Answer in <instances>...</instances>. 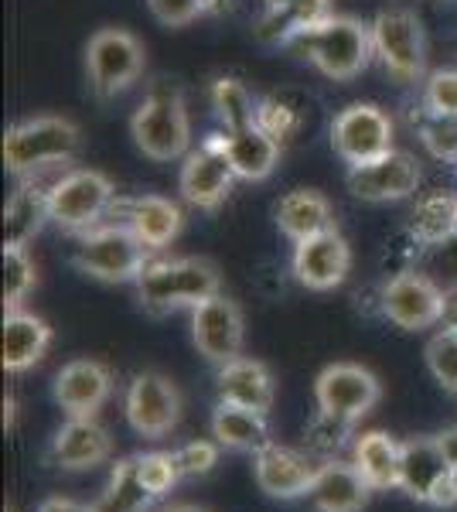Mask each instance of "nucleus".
I'll use <instances>...</instances> for the list:
<instances>
[{
	"label": "nucleus",
	"mask_w": 457,
	"mask_h": 512,
	"mask_svg": "<svg viewBox=\"0 0 457 512\" xmlns=\"http://www.w3.org/2000/svg\"><path fill=\"white\" fill-rule=\"evenodd\" d=\"M301 59H307L321 76L328 79H355L365 65L372 62L376 48H372V24L359 18H345V14H331L314 28L301 31L297 38L287 41Z\"/></svg>",
	"instance_id": "1"
},
{
	"label": "nucleus",
	"mask_w": 457,
	"mask_h": 512,
	"mask_svg": "<svg viewBox=\"0 0 457 512\" xmlns=\"http://www.w3.org/2000/svg\"><path fill=\"white\" fill-rule=\"evenodd\" d=\"M130 137H134L137 151L151 161L188 158L191 120L181 89L164 79L154 82L130 117Z\"/></svg>",
	"instance_id": "2"
},
{
	"label": "nucleus",
	"mask_w": 457,
	"mask_h": 512,
	"mask_svg": "<svg viewBox=\"0 0 457 512\" xmlns=\"http://www.w3.org/2000/svg\"><path fill=\"white\" fill-rule=\"evenodd\" d=\"M140 304L151 311L198 308L209 297L222 294L219 267L202 256H181V260H151L137 277Z\"/></svg>",
	"instance_id": "3"
},
{
	"label": "nucleus",
	"mask_w": 457,
	"mask_h": 512,
	"mask_svg": "<svg viewBox=\"0 0 457 512\" xmlns=\"http://www.w3.org/2000/svg\"><path fill=\"white\" fill-rule=\"evenodd\" d=\"M82 134L72 120L65 117H31L4 134V164L11 175L31 178L35 171L69 164L79 154Z\"/></svg>",
	"instance_id": "4"
},
{
	"label": "nucleus",
	"mask_w": 457,
	"mask_h": 512,
	"mask_svg": "<svg viewBox=\"0 0 457 512\" xmlns=\"http://www.w3.org/2000/svg\"><path fill=\"white\" fill-rule=\"evenodd\" d=\"M147 263H151V246L130 226L86 229L72 250V267L93 280H103V284L137 280Z\"/></svg>",
	"instance_id": "5"
},
{
	"label": "nucleus",
	"mask_w": 457,
	"mask_h": 512,
	"mask_svg": "<svg viewBox=\"0 0 457 512\" xmlns=\"http://www.w3.org/2000/svg\"><path fill=\"white\" fill-rule=\"evenodd\" d=\"M113 209V181L103 171L72 168L48 185V216L65 233H86Z\"/></svg>",
	"instance_id": "6"
},
{
	"label": "nucleus",
	"mask_w": 457,
	"mask_h": 512,
	"mask_svg": "<svg viewBox=\"0 0 457 512\" xmlns=\"http://www.w3.org/2000/svg\"><path fill=\"white\" fill-rule=\"evenodd\" d=\"M400 489L413 502H423V506H457V468L447 461L437 437H410V441H403Z\"/></svg>",
	"instance_id": "7"
},
{
	"label": "nucleus",
	"mask_w": 457,
	"mask_h": 512,
	"mask_svg": "<svg viewBox=\"0 0 457 512\" xmlns=\"http://www.w3.org/2000/svg\"><path fill=\"white\" fill-rule=\"evenodd\" d=\"M144 72V45L123 28H99L86 45V76L99 99L130 89Z\"/></svg>",
	"instance_id": "8"
},
{
	"label": "nucleus",
	"mask_w": 457,
	"mask_h": 512,
	"mask_svg": "<svg viewBox=\"0 0 457 512\" xmlns=\"http://www.w3.org/2000/svg\"><path fill=\"white\" fill-rule=\"evenodd\" d=\"M379 311L403 332H423L437 325L447 311V291L430 274L406 270L382 284L379 291Z\"/></svg>",
	"instance_id": "9"
},
{
	"label": "nucleus",
	"mask_w": 457,
	"mask_h": 512,
	"mask_svg": "<svg viewBox=\"0 0 457 512\" xmlns=\"http://www.w3.org/2000/svg\"><path fill=\"white\" fill-rule=\"evenodd\" d=\"M372 48L376 59L386 65L389 76L400 82H413L423 76L427 65V38H423V24L406 7H389L379 11L372 21Z\"/></svg>",
	"instance_id": "10"
},
{
	"label": "nucleus",
	"mask_w": 457,
	"mask_h": 512,
	"mask_svg": "<svg viewBox=\"0 0 457 512\" xmlns=\"http://www.w3.org/2000/svg\"><path fill=\"white\" fill-rule=\"evenodd\" d=\"M123 414L134 434L161 441L181 420V393L164 373H137L123 396Z\"/></svg>",
	"instance_id": "11"
},
{
	"label": "nucleus",
	"mask_w": 457,
	"mask_h": 512,
	"mask_svg": "<svg viewBox=\"0 0 457 512\" xmlns=\"http://www.w3.org/2000/svg\"><path fill=\"white\" fill-rule=\"evenodd\" d=\"M331 147L348 164H365L393 151V120L376 103H352L331 120Z\"/></svg>",
	"instance_id": "12"
},
{
	"label": "nucleus",
	"mask_w": 457,
	"mask_h": 512,
	"mask_svg": "<svg viewBox=\"0 0 457 512\" xmlns=\"http://www.w3.org/2000/svg\"><path fill=\"white\" fill-rule=\"evenodd\" d=\"M232 181H236V171H232L229 154L222 147V134H212L198 151H188L185 164H181L178 192L188 205L212 212L229 198Z\"/></svg>",
	"instance_id": "13"
},
{
	"label": "nucleus",
	"mask_w": 457,
	"mask_h": 512,
	"mask_svg": "<svg viewBox=\"0 0 457 512\" xmlns=\"http://www.w3.org/2000/svg\"><path fill=\"white\" fill-rule=\"evenodd\" d=\"M379 396V379L365 366H355V362H335V366L321 369L318 379H314L318 410H328V414L345 420H362L379 403Z\"/></svg>",
	"instance_id": "14"
},
{
	"label": "nucleus",
	"mask_w": 457,
	"mask_h": 512,
	"mask_svg": "<svg viewBox=\"0 0 457 512\" xmlns=\"http://www.w3.org/2000/svg\"><path fill=\"white\" fill-rule=\"evenodd\" d=\"M420 188V164L406 151H389L365 164H348V192L362 202H400Z\"/></svg>",
	"instance_id": "15"
},
{
	"label": "nucleus",
	"mask_w": 457,
	"mask_h": 512,
	"mask_svg": "<svg viewBox=\"0 0 457 512\" xmlns=\"http://www.w3.org/2000/svg\"><path fill=\"white\" fill-rule=\"evenodd\" d=\"M191 338H195V349L215 366L239 359L246 338L239 304L229 301L226 294H215L205 304L191 308Z\"/></svg>",
	"instance_id": "16"
},
{
	"label": "nucleus",
	"mask_w": 457,
	"mask_h": 512,
	"mask_svg": "<svg viewBox=\"0 0 457 512\" xmlns=\"http://www.w3.org/2000/svg\"><path fill=\"white\" fill-rule=\"evenodd\" d=\"M290 267H294V277L307 291H335V287L345 284L348 270H352V246L338 229H328V233L294 243Z\"/></svg>",
	"instance_id": "17"
},
{
	"label": "nucleus",
	"mask_w": 457,
	"mask_h": 512,
	"mask_svg": "<svg viewBox=\"0 0 457 512\" xmlns=\"http://www.w3.org/2000/svg\"><path fill=\"white\" fill-rule=\"evenodd\" d=\"M52 393L69 417H96L113 393V373L99 359H72L58 369Z\"/></svg>",
	"instance_id": "18"
},
{
	"label": "nucleus",
	"mask_w": 457,
	"mask_h": 512,
	"mask_svg": "<svg viewBox=\"0 0 457 512\" xmlns=\"http://www.w3.org/2000/svg\"><path fill=\"white\" fill-rule=\"evenodd\" d=\"M113 454V441L96 417H69V424L58 427V434L48 444V465L62 468V472H89V468L103 465Z\"/></svg>",
	"instance_id": "19"
},
{
	"label": "nucleus",
	"mask_w": 457,
	"mask_h": 512,
	"mask_svg": "<svg viewBox=\"0 0 457 512\" xmlns=\"http://www.w3.org/2000/svg\"><path fill=\"white\" fill-rule=\"evenodd\" d=\"M318 468L307 454L284 448V444H270L260 454H253V475L256 485L270 495V499H301L311 492Z\"/></svg>",
	"instance_id": "20"
},
{
	"label": "nucleus",
	"mask_w": 457,
	"mask_h": 512,
	"mask_svg": "<svg viewBox=\"0 0 457 512\" xmlns=\"http://www.w3.org/2000/svg\"><path fill=\"white\" fill-rule=\"evenodd\" d=\"M369 492L372 485L365 482L362 472L355 468V461H321L318 478H314L311 492V506L318 512H362L369 506Z\"/></svg>",
	"instance_id": "21"
},
{
	"label": "nucleus",
	"mask_w": 457,
	"mask_h": 512,
	"mask_svg": "<svg viewBox=\"0 0 457 512\" xmlns=\"http://www.w3.org/2000/svg\"><path fill=\"white\" fill-rule=\"evenodd\" d=\"M222 147H226L236 178L243 181L270 178L280 161V151H284V144L277 137H270L260 123H249V127L239 130H222Z\"/></svg>",
	"instance_id": "22"
},
{
	"label": "nucleus",
	"mask_w": 457,
	"mask_h": 512,
	"mask_svg": "<svg viewBox=\"0 0 457 512\" xmlns=\"http://www.w3.org/2000/svg\"><path fill=\"white\" fill-rule=\"evenodd\" d=\"M273 219H277L280 233L294 239V243L328 233V229H338L331 202L321 192H314V188H294V192H287L277 202V209H273Z\"/></svg>",
	"instance_id": "23"
},
{
	"label": "nucleus",
	"mask_w": 457,
	"mask_h": 512,
	"mask_svg": "<svg viewBox=\"0 0 457 512\" xmlns=\"http://www.w3.org/2000/svg\"><path fill=\"white\" fill-rule=\"evenodd\" d=\"M215 386H219V400L260 410V414H267L273 407L270 369L256 359H246V355H239V359H232V362H222L219 376H215Z\"/></svg>",
	"instance_id": "24"
},
{
	"label": "nucleus",
	"mask_w": 457,
	"mask_h": 512,
	"mask_svg": "<svg viewBox=\"0 0 457 512\" xmlns=\"http://www.w3.org/2000/svg\"><path fill=\"white\" fill-rule=\"evenodd\" d=\"M212 437L222 448L246 451V454H260L263 448L273 444L267 414L239 407V403L229 400H219V407L212 410Z\"/></svg>",
	"instance_id": "25"
},
{
	"label": "nucleus",
	"mask_w": 457,
	"mask_h": 512,
	"mask_svg": "<svg viewBox=\"0 0 457 512\" xmlns=\"http://www.w3.org/2000/svg\"><path fill=\"white\" fill-rule=\"evenodd\" d=\"M52 345V328L31 311H4V369L24 373L45 359Z\"/></svg>",
	"instance_id": "26"
},
{
	"label": "nucleus",
	"mask_w": 457,
	"mask_h": 512,
	"mask_svg": "<svg viewBox=\"0 0 457 512\" xmlns=\"http://www.w3.org/2000/svg\"><path fill=\"white\" fill-rule=\"evenodd\" d=\"M324 18H331V0H273L267 14L256 21V38L263 45H287Z\"/></svg>",
	"instance_id": "27"
},
{
	"label": "nucleus",
	"mask_w": 457,
	"mask_h": 512,
	"mask_svg": "<svg viewBox=\"0 0 457 512\" xmlns=\"http://www.w3.org/2000/svg\"><path fill=\"white\" fill-rule=\"evenodd\" d=\"M123 219L151 250L168 246L181 233V209L178 202L164 195H137L123 202Z\"/></svg>",
	"instance_id": "28"
},
{
	"label": "nucleus",
	"mask_w": 457,
	"mask_h": 512,
	"mask_svg": "<svg viewBox=\"0 0 457 512\" xmlns=\"http://www.w3.org/2000/svg\"><path fill=\"white\" fill-rule=\"evenodd\" d=\"M400 454H403V444L386 431H369V434L355 437V444H352L355 468H359L365 482L379 492L400 489Z\"/></svg>",
	"instance_id": "29"
},
{
	"label": "nucleus",
	"mask_w": 457,
	"mask_h": 512,
	"mask_svg": "<svg viewBox=\"0 0 457 512\" xmlns=\"http://www.w3.org/2000/svg\"><path fill=\"white\" fill-rule=\"evenodd\" d=\"M52 222L48 216V188L35 181H21L4 205V246H28Z\"/></svg>",
	"instance_id": "30"
},
{
	"label": "nucleus",
	"mask_w": 457,
	"mask_h": 512,
	"mask_svg": "<svg viewBox=\"0 0 457 512\" xmlns=\"http://www.w3.org/2000/svg\"><path fill=\"white\" fill-rule=\"evenodd\" d=\"M154 499L157 495L137 475V458H123L116 461L110 485L96 499L93 512H147L154 506Z\"/></svg>",
	"instance_id": "31"
},
{
	"label": "nucleus",
	"mask_w": 457,
	"mask_h": 512,
	"mask_svg": "<svg viewBox=\"0 0 457 512\" xmlns=\"http://www.w3.org/2000/svg\"><path fill=\"white\" fill-rule=\"evenodd\" d=\"M406 229H410L423 246H434L440 239H451L457 233V198L444 195V192L420 198Z\"/></svg>",
	"instance_id": "32"
},
{
	"label": "nucleus",
	"mask_w": 457,
	"mask_h": 512,
	"mask_svg": "<svg viewBox=\"0 0 457 512\" xmlns=\"http://www.w3.org/2000/svg\"><path fill=\"white\" fill-rule=\"evenodd\" d=\"M212 110L219 117L222 130H239L256 123V113H260V99L246 89V82L222 76L212 82Z\"/></svg>",
	"instance_id": "33"
},
{
	"label": "nucleus",
	"mask_w": 457,
	"mask_h": 512,
	"mask_svg": "<svg viewBox=\"0 0 457 512\" xmlns=\"http://www.w3.org/2000/svg\"><path fill=\"white\" fill-rule=\"evenodd\" d=\"M35 287V263L28 246H4V311H21Z\"/></svg>",
	"instance_id": "34"
},
{
	"label": "nucleus",
	"mask_w": 457,
	"mask_h": 512,
	"mask_svg": "<svg viewBox=\"0 0 457 512\" xmlns=\"http://www.w3.org/2000/svg\"><path fill=\"white\" fill-rule=\"evenodd\" d=\"M352 427H355V420H345V417L328 414V410H318L311 424H307V431H304L307 451L318 454V458H324V461H331L348 444Z\"/></svg>",
	"instance_id": "35"
},
{
	"label": "nucleus",
	"mask_w": 457,
	"mask_h": 512,
	"mask_svg": "<svg viewBox=\"0 0 457 512\" xmlns=\"http://www.w3.org/2000/svg\"><path fill=\"white\" fill-rule=\"evenodd\" d=\"M417 130H420L423 147H427L437 161L457 164V117H451V113H434L423 106Z\"/></svg>",
	"instance_id": "36"
},
{
	"label": "nucleus",
	"mask_w": 457,
	"mask_h": 512,
	"mask_svg": "<svg viewBox=\"0 0 457 512\" xmlns=\"http://www.w3.org/2000/svg\"><path fill=\"white\" fill-rule=\"evenodd\" d=\"M427 369L430 376L444 386L447 393L457 396V325H447L427 342Z\"/></svg>",
	"instance_id": "37"
},
{
	"label": "nucleus",
	"mask_w": 457,
	"mask_h": 512,
	"mask_svg": "<svg viewBox=\"0 0 457 512\" xmlns=\"http://www.w3.org/2000/svg\"><path fill=\"white\" fill-rule=\"evenodd\" d=\"M137 458V475H140V482L151 489L157 499L161 495H168L174 485H178V478H185L181 475V468H178V458L168 451H147V454H134Z\"/></svg>",
	"instance_id": "38"
},
{
	"label": "nucleus",
	"mask_w": 457,
	"mask_h": 512,
	"mask_svg": "<svg viewBox=\"0 0 457 512\" xmlns=\"http://www.w3.org/2000/svg\"><path fill=\"white\" fill-rule=\"evenodd\" d=\"M256 123H260L270 137H277L280 144H287V140L301 130V113H297L294 106H287L280 96H267V99H260Z\"/></svg>",
	"instance_id": "39"
},
{
	"label": "nucleus",
	"mask_w": 457,
	"mask_h": 512,
	"mask_svg": "<svg viewBox=\"0 0 457 512\" xmlns=\"http://www.w3.org/2000/svg\"><path fill=\"white\" fill-rule=\"evenodd\" d=\"M423 106L457 117V69H437L423 82Z\"/></svg>",
	"instance_id": "40"
},
{
	"label": "nucleus",
	"mask_w": 457,
	"mask_h": 512,
	"mask_svg": "<svg viewBox=\"0 0 457 512\" xmlns=\"http://www.w3.org/2000/svg\"><path fill=\"white\" fill-rule=\"evenodd\" d=\"M147 7H151V14L164 28H185V24L209 11L205 0H147Z\"/></svg>",
	"instance_id": "41"
},
{
	"label": "nucleus",
	"mask_w": 457,
	"mask_h": 512,
	"mask_svg": "<svg viewBox=\"0 0 457 512\" xmlns=\"http://www.w3.org/2000/svg\"><path fill=\"white\" fill-rule=\"evenodd\" d=\"M219 448H222L219 441H188V444H181V448L174 451L181 475H205V472H212V468L219 465Z\"/></svg>",
	"instance_id": "42"
},
{
	"label": "nucleus",
	"mask_w": 457,
	"mask_h": 512,
	"mask_svg": "<svg viewBox=\"0 0 457 512\" xmlns=\"http://www.w3.org/2000/svg\"><path fill=\"white\" fill-rule=\"evenodd\" d=\"M427 256H430V277H434L444 291L451 284H457V233L451 239H440V243L427 246Z\"/></svg>",
	"instance_id": "43"
},
{
	"label": "nucleus",
	"mask_w": 457,
	"mask_h": 512,
	"mask_svg": "<svg viewBox=\"0 0 457 512\" xmlns=\"http://www.w3.org/2000/svg\"><path fill=\"white\" fill-rule=\"evenodd\" d=\"M38 512H93L89 506H82L76 499H65V495H52L38 506Z\"/></svg>",
	"instance_id": "44"
},
{
	"label": "nucleus",
	"mask_w": 457,
	"mask_h": 512,
	"mask_svg": "<svg viewBox=\"0 0 457 512\" xmlns=\"http://www.w3.org/2000/svg\"><path fill=\"white\" fill-rule=\"evenodd\" d=\"M437 441H440V448H444L447 454V461L457 468V427H451V431H444V434H437Z\"/></svg>",
	"instance_id": "45"
},
{
	"label": "nucleus",
	"mask_w": 457,
	"mask_h": 512,
	"mask_svg": "<svg viewBox=\"0 0 457 512\" xmlns=\"http://www.w3.org/2000/svg\"><path fill=\"white\" fill-rule=\"evenodd\" d=\"M164 512H205V509H198V506H188V502H178V506H168Z\"/></svg>",
	"instance_id": "46"
},
{
	"label": "nucleus",
	"mask_w": 457,
	"mask_h": 512,
	"mask_svg": "<svg viewBox=\"0 0 457 512\" xmlns=\"http://www.w3.org/2000/svg\"><path fill=\"white\" fill-rule=\"evenodd\" d=\"M205 4H209V11H226L232 0H205Z\"/></svg>",
	"instance_id": "47"
},
{
	"label": "nucleus",
	"mask_w": 457,
	"mask_h": 512,
	"mask_svg": "<svg viewBox=\"0 0 457 512\" xmlns=\"http://www.w3.org/2000/svg\"><path fill=\"white\" fill-rule=\"evenodd\" d=\"M267 4H273V0H267Z\"/></svg>",
	"instance_id": "48"
}]
</instances>
